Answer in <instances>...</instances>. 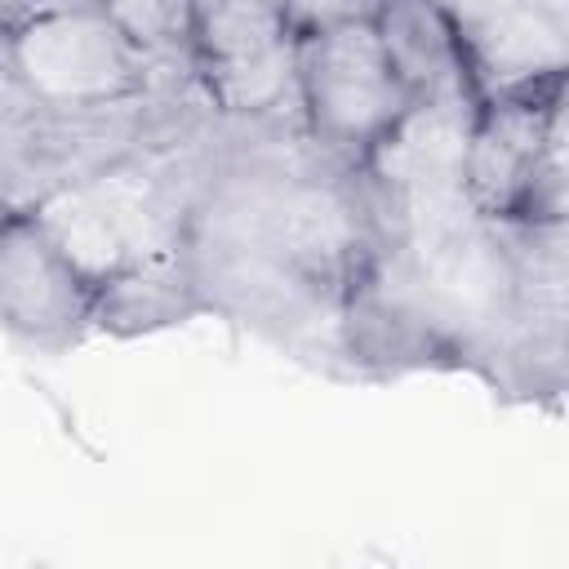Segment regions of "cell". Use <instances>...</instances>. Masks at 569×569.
<instances>
[{
  "mask_svg": "<svg viewBox=\"0 0 569 569\" xmlns=\"http://www.w3.org/2000/svg\"><path fill=\"white\" fill-rule=\"evenodd\" d=\"M298 93L307 133L347 169H360L373 142L413 102L378 44L373 18L298 40Z\"/></svg>",
  "mask_w": 569,
  "mask_h": 569,
  "instance_id": "3957f363",
  "label": "cell"
},
{
  "mask_svg": "<svg viewBox=\"0 0 569 569\" xmlns=\"http://www.w3.org/2000/svg\"><path fill=\"white\" fill-rule=\"evenodd\" d=\"M445 4V13H449V22L462 31V27H471V22H480V18H489V13H498V9H507L511 0H440Z\"/></svg>",
  "mask_w": 569,
  "mask_h": 569,
  "instance_id": "e0dca14e",
  "label": "cell"
},
{
  "mask_svg": "<svg viewBox=\"0 0 569 569\" xmlns=\"http://www.w3.org/2000/svg\"><path fill=\"white\" fill-rule=\"evenodd\" d=\"M365 187V182H360ZM338 311L342 378L471 373L516 405L569 387V218H489L467 191L373 196Z\"/></svg>",
  "mask_w": 569,
  "mask_h": 569,
  "instance_id": "6da1fadb",
  "label": "cell"
},
{
  "mask_svg": "<svg viewBox=\"0 0 569 569\" xmlns=\"http://www.w3.org/2000/svg\"><path fill=\"white\" fill-rule=\"evenodd\" d=\"M373 0H280V13H284V31L293 40H307V36H320L329 27H342V22H360V18H373Z\"/></svg>",
  "mask_w": 569,
  "mask_h": 569,
  "instance_id": "2e32d148",
  "label": "cell"
},
{
  "mask_svg": "<svg viewBox=\"0 0 569 569\" xmlns=\"http://www.w3.org/2000/svg\"><path fill=\"white\" fill-rule=\"evenodd\" d=\"M569 133L565 80L480 98L467 142V196L489 218H516L551 138Z\"/></svg>",
  "mask_w": 569,
  "mask_h": 569,
  "instance_id": "8992f818",
  "label": "cell"
},
{
  "mask_svg": "<svg viewBox=\"0 0 569 569\" xmlns=\"http://www.w3.org/2000/svg\"><path fill=\"white\" fill-rule=\"evenodd\" d=\"M102 13L142 49H182L191 44V18L196 0H102Z\"/></svg>",
  "mask_w": 569,
  "mask_h": 569,
  "instance_id": "9a60e30c",
  "label": "cell"
},
{
  "mask_svg": "<svg viewBox=\"0 0 569 569\" xmlns=\"http://www.w3.org/2000/svg\"><path fill=\"white\" fill-rule=\"evenodd\" d=\"M93 280L49 240L31 209L0 222V325L40 351H71L89 333Z\"/></svg>",
  "mask_w": 569,
  "mask_h": 569,
  "instance_id": "5b68a950",
  "label": "cell"
},
{
  "mask_svg": "<svg viewBox=\"0 0 569 569\" xmlns=\"http://www.w3.org/2000/svg\"><path fill=\"white\" fill-rule=\"evenodd\" d=\"M44 98L22 80V71L13 67L9 40L0 31V196L13 204L36 151V129L44 116Z\"/></svg>",
  "mask_w": 569,
  "mask_h": 569,
  "instance_id": "5bb4252c",
  "label": "cell"
},
{
  "mask_svg": "<svg viewBox=\"0 0 569 569\" xmlns=\"http://www.w3.org/2000/svg\"><path fill=\"white\" fill-rule=\"evenodd\" d=\"M462 67L480 98L569 76V0H511L458 31Z\"/></svg>",
  "mask_w": 569,
  "mask_h": 569,
  "instance_id": "ba28073f",
  "label": "cell"
},
{
  "mask_svg": "<svg viewBox=\"0 0 569 569\" xmlns=\"http://www.w3.org/2000/svg\"><path fill=\"white\" fill-rule=\"evenodd\" d=\"M204 316V298L196 289L191 262L178 249L147 253L98 280L93 289V311H89V333L107 338H147L164 333L178 325H191Z\"/></svg>",
  "mask_w": 569,
  "mask_h": 569,
  "instance_id": "9c48e42d",
  "label": "cell"
},
{
  "mask_svg": "<svg viewBox=\"0 0 569 569\" xmlns=\"http://www.w3.org/2000/svg\"><path fill=\"white\" fill-rule=\"evenodd\" d=\"M9 209H13V204H9L4 196H0V222H4V213H9Z\"/></svg>",
  "mask_w": 569,
  "mask_h": 569,
  "instance_id": "ffe728a7",
  "label": "cell"
},
{
  "mask_svg": "<svg viewBox=\"0 0 569 569\" xmlns=\"http://www.w3.org/2000/svg\"><path fill=\"white\" fill-rule=\"evenodd\" d=\"M200 80L204 93L213 98L218 116L231 120H258L271 116L280 107L302 102L298 93V40L284 36L249 58H231V62H200Z\"/></svg>",
  "mask_w": 569,
  "mask_h": 569,
  "instance_id": "7c38bea8",
  "label": "cell"
},
{
  "mask_svg": "<svg viewBox=\"0 0 569 569\" xmlns=\"http://www.w3.org/2000/svg\"><path fill=\"white\" fill-rule=\"evenodd\" d=\"M480 111V93L471 80L445 84L436 93H418L405 116L373 142L360 160V182L373 196H431V191H467V142Z\"/></svg>",
  "mask_w": 569,
  "mask_h": 569,
  "instance_id": "52a82bcc",
  "label": "cell"
},
{
  "mask_svg": "<svg viewBox=\"0 0 569 569\" xmlns=\"http://www.w3.org/2000/svg\"><path fill=\"white\" fill-rule=\"evenodd\" d=\"M13 67L49 107L111 102L147 89V53L102 13H40L4 31Z\"/></svg>",
  "mask_w": 569,
  "mask_h": 569,
  "instance_id": "277c9868",
  "label": "cell"
},
{
  "mask_svg": "<svg viewBox=\"0 0 569 569\" xmlns=\"http://www.w3.org/2000/svg\"><path fill=\"white\" fill-rule=\"evenodd\" d=\"M31 218L49 231V240L98 284L107 280L111 271H120L129 258L124 249V236L120 227L111 222L107 204L98 200V191L89 182H71V187H58V191H44L40 200L27 204Z\"/></svg>",
  "mask_w": 569,
  "mask_h": 569,
  "instance_id": "8fae6325",
  "label": "cell"
},
{
  "mask_svg": "<svg viewBox=\"0 0 569 569\" xmlns=\"http://www.w3.org/2000/svg\"><path fill=\"white\" fill-rule=\"evenodd\" d=\"M31 13V0H0V31H13L22 27Z\"/></svg>",
  "mask_w": 569,
  "mask_h": 569,
  "instance_id": "d6986e66",
  "label": "cell"
},
{
  "mask_svg": "<svg viewBox=\"0 0 569 569\" xmlns=\"http://www.w3.org/2000/svg\"><path fill=\"white\" fill-rule=\"evenodd\" d=\"M280 0H196L191 44L200 62H231L249 58L276 40H284Z\"/></svg>",
  "mask_w": 569,
  "mask_h": 569,
  "instance_id": "4fadbf2b",
  "label": "cell"
},
{
  "mask_svg": "<svg viewBox=\"0 0 569 569\" xmlns=\"http://www.w3.org/2000/svg\"><path fill=\"white\" fill-rule=\"evenodd\" d=\"M89 9H102V0H31L27 18H40V13H89Z\"/></svg>",
  "mask_w": 569,
  "mask_h": 569,
  "instance_id": "ac0fdd59",
  "label": "cell"
},
{
  "mask_svg": "<svg viewBox=\"0 0 569 569\" xmlns=\"http://www.w3.org/2000/svg\"><path fill=\"white\" fill-rule=\"evenodd\" d=\"M373 31H378V44L391 71L405 80L413 98L471 80L462 67L458 27L449 22L440 0H378Z\"/></svg>",
  "mask_w": 569,
  "mask_h": 569,
  "instance_id": "30bf717a",
  "label": "cell"
},
{
  "mask_svg": "<svg viewBox=\"0 0 569 569\" xmlns=\"http://www.w3.org/2000/svg\"><path fill=\"white\" fill-rule=\"evenodd\" d=\"M373 4H378V0H373Z\"/></svg>",
  "mask_w": 569,
  "mask_h": 569,
  "instance_id": "44dd1931",
  "label": "cell"
},
{
  "mask_svg": "<svg viewBox=\"0 0 569 569\" xmlns=\"http://www.w3.org/2000/svg\"><path fill=\"white\" fill-rule=\"evenodd\" d=\"M369 244L373 213L360 173L307 133L302 102L258 120L218 116L182 236L204 316L342 378L338 311Z\"/></svg>",
  "mask_w": 569,
  "mask_h": 569,
  "instance_id": "7a4b0ae2",
  "label": "cell"
}]
</instances>
